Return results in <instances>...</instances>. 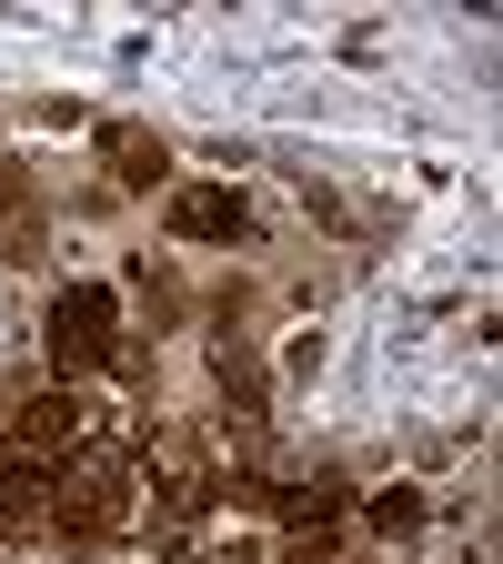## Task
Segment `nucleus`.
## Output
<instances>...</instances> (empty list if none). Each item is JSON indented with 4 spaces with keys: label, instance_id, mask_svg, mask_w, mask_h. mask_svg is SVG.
<instances>
[{
    "label": "nucleus",
    "instance_id": "nucleus-1",
    "mask_svg": "<svg viewBox=\"0 0 503 564\" xmlns=\"http://www.w3.org/2000/svg\"><path fill=\"white\" fill-rule=\"evenodd\" d=\"M51 364L81 383L101 364H121V293L111 282H70V293L51 303Z\"/></svg>",
    "mask_w": 503,
    "mask_h": 564
},
{
    "label": "nucleus",
    "instance_id": "nucleus-2",
    "mask_svg": "<svg viewBox=\"0 0 503 564\" xmlns=\"http://www.w3.org/2000/svg\"><path fill=\"white\" fill-rule=\"evenodd\" d=\"M121 514H131V474L111 464V454H91L81 474H61V524L81 534V544H101V534H121Z\"/></svg>",
    "mask_w": 503,
    "mask_h": 564
},
{
    "label": "nucleus",
    "instance_id": "nucleus-3",
    "mask_svg": "<svg viewBox=\"0 0 503 564\" xmlns=\"http://www.w3.org/2000/svg\"><path fill=\"white\" fill-rule=\"evenodd\" d=\"M172 232L182 242H252V202L222 182H182L172 192Z\"/></svg>",
    "mask_w": 503,
    "mask_h": 564
},
{
    "label": "nucleus",
    "instance_id": "nucleus-4",
    "mask_svg": "<svg viewBox=\"0 0 503 564\" xmlns=\"http://www.w3.org/2000/svg\"><path fill=\"white\" fill-rule=\"evenodd\" d=\"M101 162H111V182H131V192H152V182L172 172V152H162L152 131H131V121H111V131H101Z\"/></svg>",
    "mask_w": 503,
    "mask_h": 564
},
{
    "label": "nucleus",
    "instance_id": "nucleus-5",
    "mask_svg": "<svg viewBox=\"0 0 503 564\" xmlns=\"http://www.w3.org/2000/svg\"><path fill=\"white\" fill-rule=\"evenodd\" d=\"M41 494H61V454H31L11 434L0 444V505H41Z\"/></svg>",
    "mask_w": 503,
    "mask_h": 564
},
{
    "label": "nucleus",
    "instance_id": "nucleus-6",
    "mask_svg": "<svg viewBox=\"0 0 503 564\" xmlns=\"http://www.w3.org/2000/svg\"><path fill=\"white\" fill-rule=\"evenodd\" d=\"M211 373H222V393H242V413H262V373H252L242 333H222V343H211Z\"/></svg>",
    "mask_w": 503,
    "mask_h": 564
},
{
    "label": "nucleus",
    "instance_id": "nucleus-7",
    "mask_svg": "<svg viewBox=\"0 0 503 564\" xmlns=\"http://www.w3.org/2000/svg\"><path fill=\"white\" fill-rule=\"evenodd\" d=\"M363 514H373L383 534H413V524H423V494H413V484H393V494H373Z\"/></svg>",
    "mask_w": 503,
    "mask_h": 564
}]
</instances>
